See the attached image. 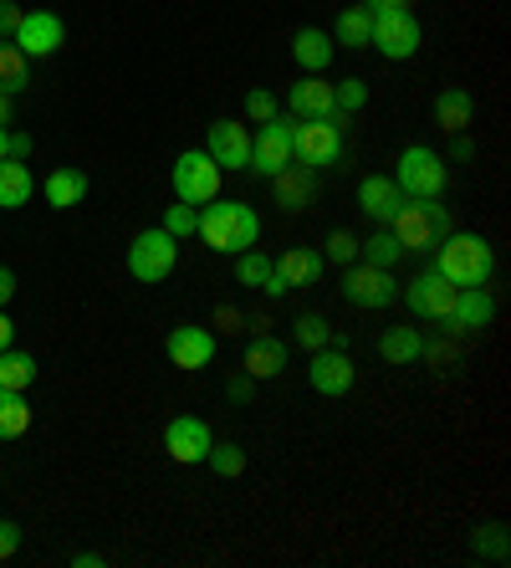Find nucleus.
Here are the masks:
<instances>
[{"label": "nucleus", "mask_w": 511, "mask_h": 568, "mask_svg": "<svg viewBox=\"0 0 511 568\" xmlns=\"http://www.w3.org/2000/svg\"><path fill=\"white\" fill-rule=\"evenodd\" d=\"M435 123L446 133H466L476 123V98L466 93V88H440V98H435Z\"/></svg>", "instance_id": "nucleus-22"}, {"label": "nucleus", "mask_w": 511, "mask_h": 568, "mask_svg": "<svg viewBox=\"0 0 511 568\" xmlns=\"http://www.w3.org/2000/svg\"><path fill=\"white\" fill-rule=\"evenodd\" d=\"M221 164H215L205 149H184L180 159H174V195L184 200V205H211L215 195H221Z\"/></svg>", "instance_id": "nucleus-7"}, {"label": "nucleus", "mask_w": 511, "mask_h": 568, "mask_svg": "<svg viewBox=\"0 0 511 568\" xmlns=\"http://www.w3.org/2000/svg\"><path fill=\"white\" fill-rule=\"evenodd\" d=\"M399 185L394 180H384V174H368L364 185H358V205H364V215L368 221H379V225H389V215L399 211Z\"/></svg>", "instance_id": "nucleus-23"}, {"label": "nucleus", "mask_w": 511, "mask_h": 568, "mask_svg": "<svg viewBox=\"0 0 511 568\" xmlns=\"http://www.w3.org/2000/svg\"><path fill=\"white\" fill-rule=\"evenodd\" d=\"M292 123L297 119H282V113H276L272 123H262V133L251 139V164H246L251 174L272 180L276 170H287L292 164Z\"/></svg>", "instance_id": "nucleus-10"}, {"label": "nucleus", "mask_w": 511, "mask_h": 568, "mask_svg": "<svg viewBox=\"0 0 511 568\" xmlns=\"http://www.w3.org/2000/svg\"><path fill=\"white\" fill-rule=\"evenodd\" d=\"M31 430V405L21 389H0V440H21Z\"/></svg>", "instance_id": "nucleus-30"}, {"label": "nucleus", "mask_w": 511, "mask_h": 568, "mask_svg": "<svg viewBox=\"0 0 511 568\" xmlns=\"http://www.w3.org/2000/svg\"><path fill=\"white\" fill-rule=\"evenodd\" d=\"M287 108H292V119H328V123H343V119H338V103H333V82H323V72H307L302 82H292Z\"/></svg>", "instance_id": "nucleus-17"}, {"label": "nucleus", "mask_w": 511, "mask_h": 568, "mask_svg": "<svg viewBox=\"0 0 511 568\" xmlns=\"http://www.w3.org/2000/svg\"><path fill=\"white\" fill-rule=\"evenodd\" d=\"M368 11L379 16V11H409V0H364Z\"/></svg>", "instance_id": "nucleus-47"}, {"label": "nucleus", "mask_w": 511, "mask_h": 568, "mask_svg": "<svg viewBox=\"0 0 511 568\" xmlns=\"http://www.w3.org/2000/svg\"><path fill=\"white\" fill-rule=\"evenodd\" d=\"M435 252H440L435 272H440L446 282H456V287H486L491 272H497V252H491V241L486 236H456V231H450Z\"/></svg>", "instance_id": "nucleus-3"}, {"label": "nucleus", "mask_w": 511, "mask_h": 568, "mask_svg": "<svg viewBox=\"0 0 511 568\" xmlns=\"http://www.w3.org/2000/svg\"><path fill=\"white\" fill-rule=\"evenodd\" d=\"M328 37H333V47L364 52L368 41H374V11H368V6H348V11L338 16V27H333Z\"/></svg>", "instance_id": "nucleus-25"}, {"label": "nucleus", "mask_w": 511, "mask_h": 568, "mask_svg": "<svg viewBox=\"0 0 511 568\" xmlns=\"http://www.w3.org/2000/svg\"><path fill=\"white\" fill-rule=\"evenodd\" d=\"M82 200H88V174L82 170L47 174V205H52V211H72V205H82Z\"/></svg>", "instance_id": "nucleus-28"}, {"label": "nucleus", "mask_w": 511, "mask_h": 568, "mask_svg": "<svg viewBox=\"0 0 511 568\" xmlns=\"http://www.w3.org/2000/svg\"><path fill=\"white\" fill-rule=\"evenodd\" d=\"M420 354H425L420 328H384V338H379V358H384V364L405 369V364H415Z\"/></svg>", "instance_id": "nucleus-26"}, {"label": "nucleus", "mask_w": 511, "mask_h": 568, "mask_svg": "<svg viewBox=\"0 0 511 568\" xmlns=\"http://www.w3.org/2000/svg\"><path fill=\"white\" fill-rule=\"evenodd\" d=\"M0 123H11V93H0Z\"/></svg>", "instance_id": "nucleus-51"}, {"label": "nucleus", "mask_w": 511, "mask_h": 568, "mask_svg": "<svg viewBox=\"0 0 511 568\" xmlns=\"http://www.w3.org/2000/svg\"><path fill=\"white\" fill-rule=\"evenodd\" d=\"M174 262H180V241H174L164 225H154V231H139V236L129 241V272L139 282H149V287H159V282L170 277Z\"/></svg>", "instance_id": "nucleus-6"}, {"label": "nucleus", "mask_w": 511, "mask_h": 568, "mask_svg": "<svg viewBox=\"0 0 511 568\" xmlns=\"http://www.w3.org/2000/svg\"><path fill=\"white\" fill-rule=\"evenodd\" d=\"M6 159H31V133H6Z\"/></svg>", "instance_id": "nucleus-44"}, {"label": "nucleus", "mask_w": 511, "mask_h": 568, "mask_svg": "<svg viewBox=\"0 0 511 568\" xmlns=\"http://www.w3.org/2000/svg\"><path fill=\"white\" fill-rule=\"evenodd\" d=\"M6 133H11V129H6V123H0V159H6Z\"/></svg>", "instance_id": "nucleus-52"}, {"label": "nucleus", "mask_w": 511, "mask_h": 568, "mask_svg": "<svg viewBox=\"0 0 511 568\" xmlns=\"http://www.w3.org/2000/svg\"><path fill=\"white\" fill-rule=\"evenodd\" d=\"M11 338H16V323H11V317H6V307H0V354L11 348Z\"/></svg>", "instance_id": "nucleus-48"}, {"label": "nucleus", "mask_w": 511, "mask_h": 568, "mask_svg": "<svg viewBox=\"0 0 511 568\" xmlns=\"http://www.w3.org/2000/svg\"><path fill=\"white\" fill-rule=\"evenodd\" d=\"M31 205V170L21 159H0V211Z\"/></svg>", "instance_id": "nucleus-27"}, {"label": "nucleus", "mask_w": 511, "mask_h": 568, "mask_svg": "<svg viewBox=\"0 0 511 568\" xmlns=\"http://www.w3.org/2000/svg\"><path fill=\"white\" fill-rule=\"evenodd\" d=\"M266 297H276V303H282V297H292V287H287V282H282V272H276V266H272V277H266Z\"/></svg>", "instance_id": "nucleus-45"}, {"label": "nucleus", "mask_w": 511, "mask_h": 568, "mask_svg": "<svg viewBox=\"0 0 511 568\" xmlns=\"http://www.w3.org/2000/svg\"><path fill=\"white\" fill-rule=\"evenodd\" d=\"M491 317H497V297L486 287H460L456 303H450V313L440 317V323H450V333H481L491 328Z\"/></svg>", "instance_id": "nucleus-19"}, {"label": "nucleus", "mask_w": 511, "mask_h": 568, "mask_svg": "<svg viewBox=\"0 0 511 568\" xmlns=\"http://www.w3.org/2000/svg\"><path fill=\"white\" fill-rule=\"evenodd\" d=\"M205 154H211L221 170H246V164H251V133H246V123L215 119L211 123V139H205Z\"/></svg>", "instance_id": "nucleus-18"}, {"label": "nucleus", "mask_w": 511, "mask_h": 568, "mask_svg": "<svg viewBox=\"0 0 511 568\" xmlns=\"http://www.w3.org/2000/svg\"><path fill=\"white\" fill-rule=\"evenodd\" d=\"M343 297L354 307H389V303H399V277H394L389 266L348 262V272H343Z\"/></svg>", "instance_id": "nucleus-8"}, {"label": "nucleus", "mask_w": 511, "mask_h": 568, "mask_svg": "<svg viewBox=\"0 0 511 568\" xmlns=\"http://www.w3.org/2000/svg\"><path fill=\"white\" fill-rule=\"evenodd\" d=\"M266 277H272V256H262V252H241V262H236V282H241V287H256V292H262V287H266Z\"/></svg>", "instance_id": "nucleus-37"}, {"label": "nucleus", "mask_w": 511, "mask_h": 568, "mask_svg": "<svg viewBox=\"0 0 511 568\" xmlns=\"http://www.w3.org/2000/svg\"><path fill=\"white\" fill-rule=\"evenodd\" d=\"M276 272H282V282H287L292 292L297 287H313L317 277H323V252H307V246H292V252L276 256Z\"/></svg>", "instance_id": "nucleus-24"}, {"label": "nucleus", "mask_w": 511, "mask_h": 568, "mask_svg": "<svg viewBox=\"0 0 511 568\" xmlns=\"http://www.w3.org/2000/svg\"><path fill=\"white\" fill-rule=\"evenodd\" d=\"M205 462H211L215 476H241V471H246V450H241L236 440H211Z\"/></svg>", "instance_id": "nucleus-33"}, {"label": "nucleus", "mask_w": 511, "mask_h": 568, "mask_svg": "<svg viewBox=\"0 0 511 568\" xmlns=\"http://www.w3.org/2000/svg\"><path fill=\"white\" fill-rule=\"evenodd\" d=\"M200 241L211 246V252L221 256H236V252H251L256 246V236H262V215L251 211V205H241V200H221L215 195L205 211H200Z\"/></svg>", "instance_id": "nucleus-1"}, {"label": "nucleus", "mask_w": 511, "mask_h": 568, "mask_svg": "<svg viewBox=\"0 0 511 568\" xmlns=\"http://www.w3.org/2000/svg\"><path fill=\"white\" fill-rule=\"evenodd\" d=\"M343 149H348V129L328 119H297L292 123V159L307 164V170H328L338 164Z\"/></svg>", "instance_id": "nucleus-4"}, {"label": "nucleus", "mask_w": 511, "mask_h": 568, "mask_svg": "<svg viewBox=\"0 0 511 568\" xmlns=\"http://www.w3.org/2000/svg\"><path fill=\"white\" fill-rule=\"evenodd\" d=\"M225 395L236 399V405H251V399H256V379H251V374H236V379L225 384Z\"/></svg>", "instance_id": "nucleus-43"}, {"label": "nucleus", "mask_w": 511, "mask_h": 568, "mask_svg": "<svg viewBox=\"0 0 511 568\" xmlns=\"http://www.w3.org/2000/svg\"><path fill=\"white\" fill-rule=\"evenodd\" d=\"M16 554H21V528H16L11 517H0V564Z\"/></svg>", "instance_id": "nucleus-41"}, {"label": "nucleus", "mask_w": 511, "mask_h": 568, "mask_svg": "<svg viewBox=\"0 0 511 568\" xmlns=\"http://www.w3.org/2000/svg\"><path fill=\"white\" fill-rule=\"evenodd\" d=\"M399 195L405 200H440L450 185V170H446V159L435 154V149L425 144H409L405 154H399Z\"/></svg>", "instance_id": "nucleus-5"}, {"label": "nucleus", "mask_w": 511, "mask_h": 568, "mask_svg": "<svg viewBox=\"0 0 511 568\" xmlns=\"http://www.w3.org/2000/svg\"><path fill=\"white\" fill-rule=\"evenodd\" d=\"M16 47L27 57H52V52H62V41H67V21L57 11H31V16H21V27H16Z\"/></svg>", "instance_id": "nucleus-13"}, {"label": "nucleus", "mask_w": 511, "mask_h": 568, "mask_svg": "<svg viewBox=\"0 0 511 568\" xmlns=\"http://www.w3.org/2000/svg\"><path fill=\"white\" fill-rule=\"evenodd\" d=\"M241 374H251V379H282L287 374V344L256 333L246 344V358H241Z\"/></svg>", "instance_id": "nucleus-20"}, {"label": "nucleus", "mask_w": 511, "mask_h": 568, "mask_svg": "<svg viewBox=\"0 0 511 568\" xmlns=\"http://www.w3.org/2000/svg\"><path fill=\"white\" fill-rule=\"evenodd\" d=\"M31 57L16 47V41H0V93H27L31 88Z\"/></svg>", "instance_id": "nucleus-29"}, {"label": "nucleus", "mask_w": 511, "mask_h": 568, "mask_svg": "<svg viewBox=\"0 0 511 568\" xmlns=\"http://www.w3.org/2000/svg\"><path fill=\"white\" fill-rule=\"evenodd\" d=\"M389 225H394L399 252L425 256L450 236V211L446 205H435V200H399V211L389 215Z\"/></svg>", "instance_id": "nucleus-2"}, {"label": "nucleus", "mask_w": 511, "mask_h": 568, "mask_svg": "<svg viewBox=\"0 0 511 568\" xmlns=\"http://www.w3.org/2000/svg\"><path fill=\"white\" fill-rule=\"evenodd\" d=\"M333 103H338V119L348 123L358 113V108L368 103V82L364 78H343V82H333Z\"/></svg>", "instance_id": "nucleus-35"}, {"label": "nucleus", "mask_w": 511, "mask_h": 568, "mask_svg": "<svg viewBox=\"0 0 511 568\" xmlns=\"http://www.w3.org/2000/svg\"><path fill=\"white\" fill-rule=\"evenodd\" d=\"M272 195H276V205H282L287 215H302L307 205H317V170H307V164L292 159L287 170L272 174Z\"/></svg>", "instance_id": "nucleus-16"}, {"label": "nucleus", "mask_w": 511, "mask_h": 568, "mask_svg": "<svg viewBox=\"0 0 511 568\" xmlns=\"http://www.w3.org/2000/svg\"><path fill=\"white\" fill-rule=\"evenodd\" d=\"M328 256H333V262H343V266L358 262V236H354V231H333V236H328Z\"/></svg>", "instance_id": "nucleus-40"}, {"label": "nucleus", "mask_w": 511, "mask_h": 568, "mask_svg": "<svg viewBox=\"0 0 511 568\" xmlns=\"http://www.w3.org/2000/svg\"><path fill=\"white\" fill-rule=\"evenodd\" d=\"M164 354H170L174 369H205V364L215 358V333L200 328V323L170 328V338H164Z\"/></svg>", "instance_id": "nucleus-15"}, {"label": "nucleus", "mask_w": 511, "mask_h": 568, "mask_svg": "<svg viewBox=\"0 0 511 568\" xmlns=\"http://www.w3.org/2000/svg\"><path fill=\"white\" fill-rule=\"evenodd\" d=\"M292 344H302L307 354L328 348V344H333V323H328L323 313H302V317H297V328H292Z\"/></svg>", "instance_id": "nucleus-32"}, {"label": "nucleus", "mask_w": 511, "mask_h": 568, "mask_svg": "<svg viewBox=\"0 0 511 568\" xmlns=\"http://www.w3.org/2000/svg\"><path fill=\"white\" fill-rule=\"evenodd\" d=\"M11 297H16V272L11 266H0V307L11 303Z\"/></svg>", "instance_id": "nucleus-46"}, {"label": "nucleus", "mask_w": 511, "mask_h": 568, "mask_svg": "<svg viewBox=\"0 0 511 568\" xmlns=\"http://www.w3.org/2000/svg\"><path fill=\"white\" fill-rule=\"evenodd\" d=\"M471 554L486 558V564H507V528H501V523L481 528L476 532V542H471Z\"/></svg>", "instance_id": "nucleus-36"}, {"label": "nucleus", "mask_w": 511, "mask_h": 568, "mask_svg": "<svg viewBox=\"0 0 511 568\" xmlns=\"http://www.w3.org/2000/svg\"><path fill=\"white\" fill-rule=\"evenodd\" d=\"M450 154H456V159H476V144L466 139V133H456V144H450Z\"/></svg>", "instance_id": "nucleus-49"}, {"label": "nucleus", "mask_w": 511, "mask_h": 568, "mask_svg": "<svg viewBox=\"0 0 511 568\" xmlns=\"http://www.w3.org/2000/svg\"><path fill=\"white\" fill-rule=\"evenodd\" d=\"M333 37L323 27H302L297 37H292V57H297V67L302 72H328V62H333Z\"/></svg>", "instance_id": "nucleus-21"}, {"label": "nucleus", "mask_w": 511, "mask_h": 568, "mask_svg": "<svg viewBox=\"0 0 511 568\" xmlns=\"http://www.w3.org/2000/svg\"><path fill=\"white\" fill-rule=\"evenodd\" d=\"M211 440H215L211 425L200 420V415H174V420L164 425V450H170V462H180V466L205 462Z\"/></svg>", "instance_id": "nucleus-11"}, {"label": "nucleus", "mask_w": 511, "mask_h": 568, "mask_svg": "<svg viewBox=\"0 0 511 568\" xmlns=\"http://www.w3.org/2000/svg\"><path fill=\"white\" fill-rule=\"evenodd\" d=\"M420 41H425V31H420V21H415V11H379L374 16V41H368V47L379 57H389V62L415 57Z\"/></svg>", "instance_id": "nucleus-9"}, {"label": "nucleus", "mask_w": 511, "mask_h": 568, "mask_svg": "<svg viewBox=\"0 0 511 568\" xmlns=\"http://www.w3.org/2000/svg\"><path fill=\"white\" fill-rule=\"evenodd\" d=\"M399 241H394V231H379V236H368V241H358V262H368V266H394L399 262Z\"/></svg>", "instance_id": "nucleus-34"}, {"label": "nucleus", "mask_w": 511, "mask_h": 568, "mask_svg": "<svg viewBox=\"0 0 511 568\" xmlns=\"http://www.w3.org/2000/svg\"><path fill=\"white\" fill-rule=\"evenodd\" d=\"M456 282H446L440 272H420L415 282H405V303H409V313L415 317H446L450 313V303H456Z\"/></svg>", "instance_id": "nucleus-14"}, {"label": "nucleus", "mask_w": 511, "mask_h": 568, "mask_svg": "<svg viewBox=\"0 0 511 568\" xmlns=\"http://www.w3.org/2000/svg\"><path fill=\"white\" fill-rule=\"evenodd\" d=\"M195 225H200V211H195V205H184V200L164 211V231H170L174 241H180V236H195Z\"/></svg>", "instance_id": "nucleus-38"}, {"label": "nucleus", "mask_w": 511, "mask_h": 568, "mask_svg": "<svg viewBox=\"0 0 511 568\" xmlns=\"http://www.w3.org/2000/svg\"><path fill=\"white\" fill-rule=\"evenodd\" d=\"M21 6H16V0H0V41H11L16 37V27H21Z\"/></svg>", "instance_id": "nucleus-42"}, {"label": "nucleus", "mask_w": 511, "mask_h": 568, "mask_svg": "<svg viewBox=\"0 0 511 568\" xmlns=\"http://www.w3.org/2000/svg\"><path fill=\"white\" fill-rule=\"evenodd\" d=\"M246 119H256V123H272L276 119V98L266 93V88H251V93H246Z\"/></svg>", "instance_id": "nucleus-39"}, {"label": "nucleus", "mask_w": 511, "mask_h": 568, "mask_svg": "<svg viewBox=\"0 0 511 568\" xmlns=\"http://www.w3.org/2000/svg\"><path fill=\"white\" fill-rule=\"evenodd\" d=\"M31 379H37V358L6 348V354H0V389H21V395H27Z\"/></svg>", "instance_id": "nucleus-31"}, {"label": "nucleus", "mask_w": 511, "mask_h": 568, "mask_svg": "<svg viewBox=\"0 0 511 568\" xmlns=\"http://www.w3.org/2000/svg\"><path fill=\"white\" fill-rule=\"evenodd\" d=\"M358 369H354V358L343 354V348H317L313 364H307V384H313L317 395H328V399H343L348 389H354Z\"/></svg>", "instance_id": "nucleus-12"}, {"label": "nucleus", "mask_w": 511, "mask_h": 568, "mask_svg": "<svg viewBox=\"0 0 511 568\" xmlns=\"http://www.w3.org/2000/svg\"><path fill=\"white\" fill-rule=\"evenodd\" d=\"M72 564H78V568H103L108 558H103V554H78V558H72Z\"/></svg>", "instance_id": "nucleus-50"}]
</instances>
